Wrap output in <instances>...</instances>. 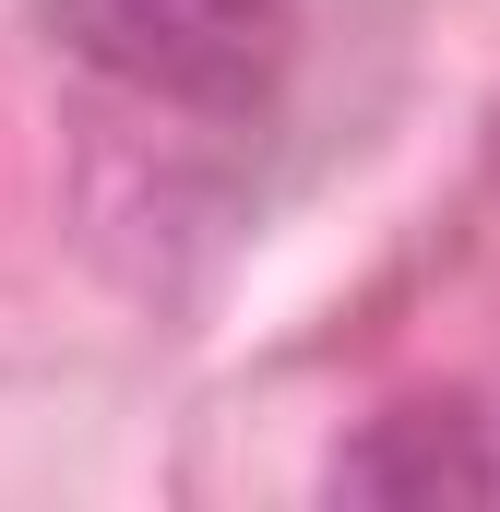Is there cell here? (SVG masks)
Segmentation results:
<instances>
[{
  "label": "cell",
  "mask_w": 500,
  "mask_h": 512,
  "mask_svg": "<svg viewBox=\"0 0 500 512\" xmlns=\"http://www.w3.org/2000/svg\"><path fill=\"white\" fill-rule=\"evenodd\" d=\"M48 36L96 84H120L143 108H179V120L274 108V84L298 60L286 0H48Z\"/></svg>",
  "instance_id": "cell-1"
},
{
  "label": "cell",
  "mask_w": 500,
  "mask_h": 512,
  "mask_svg": "<svg viewBox=\"0 0 500 512\" xmlns=\"http://www.w3.org/2000/svg\"><path fill=\"white\" fill-rule=\"evenodd\" d=\"M334 501L370 512H500V382L405 393L322 465Z\"/></svg>",
  "instance_id": "cell-2"
}]
</instances>
